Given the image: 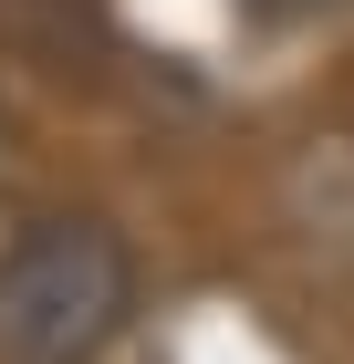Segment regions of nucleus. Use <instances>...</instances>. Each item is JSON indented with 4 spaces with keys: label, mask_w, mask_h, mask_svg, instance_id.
<instances>
[{
    "label": "nucleus",
    "mask_w": 354,
    "mask_h": 364,
    "mask_svg": "<svg viewBox=\"0 0 354 364\" xmlns=\"http://www.w3.org/2000/svg\"><path fill=\"white\" fill-rule=\"evenodd\" d=\"M136 312V260L105 219L53 208L0 250V364H94Z\"/></svg>",
    "instance_id": "nucleus-1"
}]
</instances>
